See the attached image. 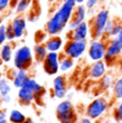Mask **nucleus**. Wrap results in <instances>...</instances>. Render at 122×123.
Here are the masks:
<instances>
[{
  "label": "nucleus",
  "mask_w": 122,
  "mask_h": 123,
  "mask_svg": "<svg viewBox=\"0 0 122 123\" xmlns=\"http://www.w3.org/2000/svg\"><path fill=\"white\" fill-rule=\"evenodd\" d=\"M76 6L74 0H63L57 11L51 15L45 25V32L48 35H59L69 26Z\"/></svg>",
  "instance_id": "nucleus-1"
},
{
  "label": "nucleus",
  "mask_w": 122,
  "mask_h": 123,
  "mask_svg": "<svg viewBox=\"0 0 122 123\" xmlns=\"http://www.w3.org/2000/svg\"><path fill=\"white\" fill-rule=\"evenodd\" d=\"M110 108V100L107 96H98L92 100L86 107V116L98 121L105 117Z\"/></svg>",
  "instance_id": "nucleus-2"
},
{
  "label": "nucleus",
  "mask_w": 122,
  "mask_h": 123,
  "mask_svg": "<svg viewBox=\"0 0 122 123\" xmlns=\"http://www.w3.org/2000/svg\"><path fill=\"white\" fill-rule=\"evenodd\" d=\"M110 19V13L107 9H101L94 14L90 22L91 37L92 39H102L104 37V30L107 23Z\"/></svg>",
  "instance_id": "nucleus-3"
},
{
  "label": "nucleus",
  "mask_w": 122,
  "mask_h": 123,
  "mask_svg": "<svg viewBox=\"0 0 122 123\" xmlns=\"http://www.w3.org/2000/svg\"><path fill=\"white\" fill-rule=\"evenodd\" d=\"M34 61L33 50L27 45H22L16 48L13 57V64L18 70H28Z\"/></svg>",
  "instance_id": "nucleus-4"
},
{
  "label": "nucleus",
  "mask_w": 122,
  "mask_h": 123,
  "mask_svg": "<svg viewBox=\"0 0 122 123\" xmlns=\"http://www.w3.org/2000/svg\"><path fill=\"white\" fill-rule=\"evenodd\" d=\"M56 117L60 123H76L77 113L70 100L62 101L56 107Z\"/></svg>",
  "instance_id": "nucleus-5"
},
{
  "label": "nucleus",
  "mask_w": 122,
  "mask_h": 123,
  "mask_svg": "<svg viewBox=\"0 0 122 123\" xmlns=\"http://www.w3.org/2000/svg\"><path fill=\"white\" fill-rule=\"evenodd\" d=\"M88 45L89 43L87 42V40L69 39V41L64 44V47H63V55L70 57L74 60L79 59L88 50Z\"/></svg>",
  "instance_id": "nucleus-6"
},
{
  "label": "nucleus",
  "mask_w": 122,
  "mask_h": 123,
  "mask_svg": "<svg viewBox=\"0 0 122 123\" xmlns=\"http://www.w3.org/2000/svg\"><path fill=\"white\" fill-rule=\"evenodd\" d=\"M122 57V42L117 37H111L107 41V50L104 61L108 68L118 65L119 59Z\"/></svg>",
  "instance_id": "nucleus-7"
},
{
  "label": "nucleus",
  "mask_w": 122,
  "mask_h": 123,
  "mask_svg": "<svg viewBox=\"0 0 122 123\" xmlns=\"http://www.w3.org/2000/svg\"><path fill=\"white\" fill-rule=\"evenodd\" d=\"M107 50V41L105 39H92L88 45L87 55L90 61L104 60Z\"/></svg>",
  "instance_id": "nucleus-8"
},
{
  "label": "nucleus",
  "mask_w": 122,
  "mask_h": 123,
  "mask_svg": "<svg viewBox=\"0 0 122 123\" xmlns=\"http://www.w3.org/2000/svg\"><path fill=\"white\" fill-rule=\"evenodd\" d=\"M60 55L59 53H50L49 51L46 58L44 59L43 70L47 75H57L60 71Z\"/></svg>",
  "instance_id": "nucleus-9"
},
{
  "label": "nucleus",
  "mask_w": 122,
  "mask_h": 123,
  "mask_svg": "<svg viewBox=\"0 0 122 123\" xmlns=\"http://www.w3.org/2000/svg\"><path fill=\"white\" fill-rule=\"evenodd\" d=\"M107 68H108V65L106 64L104 60L92 62L88 68L89 78L94 80V81H98L104 75L107 74Z\"/></svg>",
  "instance_id": "nucleus-10"
},
{
  "label": "nucleus",
  "mask_w": 122,
  "mask_h": 123,
  "mask_svg": "<svg viewBox=\"0 0 122 123\" xmlns=\"http://www.w3.org/2000/svg\"><path fill=\"white\" fill-rule=\"evenodd\" d=\"M53 94L56 98H64L67 94V81L64 75H57L53 81Z\"/></svg>",
  "instance_id": "nucleus-11"
},
{
  "label": "nucleus",
  "mask_w": 122,
  "mask_h": 123,
  "mask_svg": "<svg viewBox=\"0 0 122 123\" xmlns=\"http://www.w3.org/2000/svg\"><path fill=\"white\" fill-rule=\"evenodd\" d=\"M88 10L89 9L86 6V4H77L74 9L73 15H72L71 22L69 24L70 29H74L81 23L86 22L87 16H88Z\"/></svg>",
  "instance_id": "nucleus-12"
},
{
  "label": "nucleus",
  "mask_w": 122,
  "mask_h": 123,
  "mask_svg": "<svg viewBox=\"0 0 122 123\" xmlns=\"http://www.w3.org/2000/svg\"><path fill=\"white\" fill-rule=\"evenodd\" d=\"M89 35H91V28L90 23L84 22L74 29H70V32L67 34L69 39L73 40H87Z\"/></svg>",
  "instance_id": "nucleus-13"
},
{
  "label": "nucleus",
  "mask_w": 122,
  "mask_h": 123,
  "mask_svg": "<svg viewBox=\"0 0 122 123\" xmlns=\"http://www.w3.org/2000/svg\"><path fill=\"white\" fill-rule=\"evenodd\" d=\"M24 86L28 87L29 89H31L32 91L34 92V95H36V100L34 102L37 104V105H43V100H44V95H45V89L42 85H40L39 82L37 81L34 78L29 76V78L27 79V81L25 82Z\"/></svg>",
  "instance_id": "nucleus-14"
},
{
  "label": "nucleus",
  "mask_w": 122,
  "mask_h": 123,
  "mask_svg": "<svg viewBox=\"0 0 122 123\" xmlns=\"http://www.w3.org/2000/svg\"><path fill=\"white\" fill-rule=\"evenodd\" d=\"M10 24L14 30L15 37L16 39H22L25 35L26 29H27V19H26V17L23 16L22 14H17V16H15Z\"/></svg>",
  "instance_id": "nucleus-15"
},
{
  "label": "nucleus",
  "mask_w": 122,
  "mask_h": 123,
  "mask_svg": "<svg viewBox=\"0 0 122 123\" xmlns=\"http://www.w3.org/2000/svg\"><path fill=\"white\" fill-rule=\"evenodd\" d=\"M44 44L50 53H60V50L64 47V42L60 35H49Z\"/></svg>",
  "instance_id": "nucleus-16"
},
{
  "label": "nucleus",
  "mask_w": 122,
  "mask_h": 123,
  "mask_svg": "<svg viewBox=\"0 0 122 123\" xmlns=\"http://www.w3.org/2000/svg\"><path fill=\"white\" fill-rule=\"evenodd\" d=\"M11 72H12L11 79H12L13 86L17 89L22 88L25 85V82L27 81V79L29 78L28 70H18V68H14V70H12Z\"/></svg>",
  "instance_id": "nucleus-17"
},
{
  "label": "nucleus",
  "mask_w": 122,
  "mask_h": 123,
  "mask_svg": "<svg viewBox=\"0 0 122 123\" xmlns=\"http://www.w3.org/2000/svg\"><path fill=\"white\" fill-rule=\"evenodd\" d=\"M17 98L18 101H19V104H22L24 106H28L30 104L34 103V100H36L34 92L26 86H23L22 88L18 89Z\"/></svg>",
  "instance_id": "nucleus-18"
},
{
  "label": "nucleus",
  "mask_w": 122,
  "mask_h": 123,
  "mask_svg": "<svg viewBox=\"0 0 122 123\" xmlns=\"http://www.w3.org/2000/svg\"><path fill=\"white\" fill-rule=\"evenodd\" d=\"M14 48L10 42H6L0 47V61L3 63H9L13 60Z\"/></svg>",
  "instance_id": "nucleus-19"
},
{
  "label": "nucleus",
  "mask_w": 122,
  "mask_h": 123,
  "mask_svg": "<svg viewBox=\"0 0 122 123\" xmlns=\"http://www.w3.org/2000/svg\"><path fill=\"white\" fill-rule=\"evenodd\" d=\"M114 82H115V77L111 74L107 73L106 75H104L102 78L98 80V88H100L101 91L107 92L109 90H111L112 86H114Z\"/></svg>",
  "instance_id": "nucleus-20"
},
{
  "label": "nucleus",
  "mask_w": 122,
  "mask_h": 123,
  "mask_svg": "<svg viewBox=\"0 0 122 123\" xmlns=\"http://www.w3.org/2000/svg\"><path fill=\"white\" fill-rule=\"evenodd\" d=\"M49 51L46 48L45 44L42 43H37V45H34L33 47V55H34V60L37 62H43L44 59L46 58V56L48 55Z\"/></svg>",
  "instance_id": "nucleus-21"
},
{
  "label": "nucleus",
  "mask_w": 122,
  "mask_h": 123,
  "mask_svg": "<svg viewBox=\"0 0 122 123\" xmlns=\"http://www.w3.org/2000/svg\"><path fill=\"white\" fill-rule=\"evenodd\" d=\"M111 96L115 101L122 100V76L115 79L114 86L111 88Z\"/></svg>",
  "instance_id": "nucleus-22"
},
{
  "label": "nucleus",
  "mask_w": 122,
  "mask_h": 123,
  "mask_svg": "<svg viewBox=\"0 0 122 123\" xmlns=\"http://www.w3.org/2000/svg\"><path fill=\"white\" fill-rule=\"evenodd\" d=\"M74 67V59L63 55L60 57V71L62 73H67L70 70H72Z\"/></svg>",
  "instance_id": "nucleus-23"
},
{
  "label": "nucleus",
  "mask_w": 122,
  "mask_h": 123,
  "mask_svg": "<svg viewBox=\"0 0 122 123\" xmlns=\"http://www.w3.org/2000/svg\"><path fill=\"white\" fill-rule=\"evenodd\" d=\"M31 0H15L13 8L16 14H24L29 9Z\"/></svg>",
  "instance_id": "nucleus-24"
},
{
  "label": "nucleus",
  "mask_w": 122,
  "mask_h": 123,
  "mask_svg": "<svg viewBox=\"0 0 122 123\" xmlns=\"http://www.w3.org/2000/svg\"><path fill=\"white\" fill-rule=\"evenodd\" d=\"M26 119H27L26 116L17 109L12 110L9 115V122L10 123H24Z\"/></svg>",
  "instance_id": "nucleus-25"
},
{
  "label": "nucleus",
  "mask_w": 122,
  "mask_h": 123,
  "mask_svg": "<svg viewBox=\"0 0 122 123\" xmlns=\"http://www.w3.org/2000/svg\"><path fill=\"white\" fill-rule=\"evenodd\" d=\"M11 85L6 77L0 75V96L9 95L11 92Z\"/></svg>",
  "instance_id": "nucleus-26"
},
{
  "label": "nucleus",
  "mask_w": 122,
  "mask_h": 123,
  "mask_svg": "<svg viewBox=\"0 0 122 123\" xmlns=\"http://www.w3.org/2000/svg\"><path fill=\"white\" fill-rule=\"evenodd\" d=\"M111 117L115 121L122 122V100L117 101V104L114 106V108H112Z\"/></svg>",
  "instance_id": "nucleus-27"
},
{
  "label": "nucleus",
  "mask_w": 122,
  "mask_h": 123,
  "mask_svg": "<svg viewBox=\"0 0 122 123\" xmlns=\"http://www.w3.org/2000/svg\"><path fill=\"white\" fill-rule=\"evenodd\" d=\"M114 25H115V19H110L107 23L106 27H105L104 30V37L103 39H105L106 41H108L109 39H111V35H112V29H114Z\"/></svg>",
  "instance_id": "nucleus-28"
},
{
  "label": "nucleus",
  "mask_w": 122,
  "mask_h": 123,
  "mask_svg": "<svg viewBox=\"0 0 122 123\" xmlns=\"http://www.w3.org/2000/svg\"><path fill=\"white\" fill-rule=\"evenodd\" d=\"M6 25L0 24V46H2L4 43H6Z\"/></svg>",
  "instance_id": "nucleus-29"
},
{
  "label": "nucleus",
  "mask_w": 122,
  "mask_h": 123,
  "mask_svg": "<svg viewBox=\"0 0 122 123\" xmlns=\"http://www.w3.org/2000/svg\"><path fill=\"white\" fill-rule=\"evenodd\" d=\"M15 39V33H14L12 26H11V24H8L6 25V40H8V42H12Z\"/></svg>",
  "instance_id": "nucleus-30"
},
{
  "label": "nucleus",
  "mask_w": 122,
  "mask_h": 123,
  "mask_svg": "<svg viewBox=\"0 0 122 123\" xmlns=\"http://www.w3.org/2000/svg\"><path fill=\"white\" fill-rule=\"evenodd\" d=\"M12 6V0H0V13H3Z\"/></svg>",
  "instance_id": "nucleus-31"
},
{
  "label": "nucleus",
  "mask_w": 122,
  "mask_h": 123,
  "mask_svg": "<svg viewBox=\"0 0 122 123\" xmlns=\"http://www.w3.org/2000/svg\"><path fill=\"white\" fill-rule=\"evenodd\" d=\"M121 26H122V22H120V20H115V25H114V29H112L111 37H116L117 35L119 34L120 29H121Z\"/></svg>",
  "instance_id": "nucleus-32"
},
{
  "label": "nucleus",
  "mask_w": 122,
  "mask_h": 123,
  "mask_svg": "<svg viewBox=\"0 0 122 123\" xmlns=\"http://www.w3.org/2000/svg\"><path fill=\"white\" fill-rule=\"evenodd\" d=\"M98 2H100V0H87L85 4H86V6L89 9V10H93L94 8H97Z\"/></svg>",
  "instance_id": "nucleus-33"
},
{
  "label": "nucleus",
  "mask_w": 122,
  "mask_h": 123,
  "mask_svg": "<svg viewBox=\"0 0 122 123\" xmlns=\"http://www.w3.org/2000/svg\"><path fill=\"white\" fill-rule=\"evenodd\" d=\"M76 123H95V121L86 116V117H83V118H80V119H78Z\"/></svg>",
  "instance_id": "nucleus-34"
},
{
  "label": "nucleus",
  "mask_w": 122,
  "mask_h": 123,
  "mask_svg": "<svg viewBox=\"0 0 122 123\" xmlns=\"http://www.w3.org/2000/svg\"><path fill=\"white\" fill-rule=\"evenodd\" d=\"M0 101H1V103H10L11 101V96L10 94L9 95H3V96H0Z\"/></svg>",
  "instance_id": "nucleus-35"
},
{
  "label": "nucleus",
  "mask_w": 122,
  "mask_h": 123,
  "mask_svg": "<svg viewBox=\"0 0 122 123\" xmlns=\"http://www.w3.org/2000/svg\"><path fill=\"white\" fill-rule=\"evenodd\" d=\"M95 123H114V122H112V120L109 119V118H102V119L95 121Z\"/></svg>",
  "instance_id": "nucleus-36"
},
{
  "label": "nucleus",
  "mask_w": 122,
  "mask_h": 123,
  "mask_svg": "<svg viewBox=\"0 0 122 123\" xmlns=\"http://www.w3.org/2000/svg\"><path fill=\"white\" fill-rule=\"evenodd\" d=\"M6 110L1 109L0 110V121H2V120H6Z\"/></svg>",
  "instance_id": "nucleus-37"
},
{
  "label": "nucleus",
  "mask_w": 122,
  "mask_h": 123,
  "mask_svg": "<svg viewBox=\"0 0 122 123\" xmlns=\"http://www.w3.org/2000/svg\"><path fill=\"white\" fill-rule=\"evenodd\" d=\"M117 39H118L119 40V41H120V42H122V26H121V29H120V32H119V34L118 35H117Z\"/></svg>",
  "instance_id": "nucleus-38"
},
{
  "label": "nucleus",
  "mask_w": 122,
  "mask_h": 123,
  "mask_svg": "<svg viewBox=\"0 0 122 123\" xmlns=\"http://www.w3.org/2000/svg\"><path fill=\"white\" fill-rule=\"evenodd\" d=\"M74 1H75V3H76V6H77V4H85L87 0H74Z\"/></svg>",
  "instance_id": "nucleus-39"
},
{
  "label": "nucleus",
  "mask_w": 122,
  "mask_h": 123,
  "mask_svg": "<svg viewBox=\"0 0 122 123\" xmlns=\"http://www.w3.org/2000/svg\"><path fill=\"white\" fill-rule=\"evenodd\" d=\"M118 67H119V68L122 71V57L120 59H119V62H118Z\"/></svg>",
  "instance_id": "nucleus-40"
},
{
  "label": "nucleus",
  "mask_w": 122,
  "mask_h": 123,
  "mask_svg": "<svg viewBox=\"0 0 122 123\" xmlns=\"http://www.w3.org/2000/svg\"><path fill=\"white\" fill-rule=\"evenodd\" d=\"M24 123H36V122H34L32 119H29V118H27V119L25 120V122H24Z\"/></svg>",
  "instance_id": "nucleus-41"
},
{
  "label": "nucleus",
  "mask_w": 122,
  "mask_h": 123,
  "mask_svg": "<svg viewBox=\"0 0 122 123\" xmlns=\"http://www.w3.org/2000/svg\"><path fill=\"white\" fill-rule=\"evenodd\" d=\"M0 123H10V122L6 121V120H2V121H0Z\"/></svg>",
  "instance_id": "nucleus-42"
},
{
  "label": "nucleus",
  "mask_w": 122,
  "mask_h": 123,
  "mask_svg": "<svg viewBox=\"0 0 122 123\" xmlns=\"http://www.w3.org/2000/svg\"><path fill=\"white\" fill-rule=\"evenodd\" d=\"M115 123H122L121 121H115Z\"/></svg>",
  "instance_id": "nucleus-43"
},
{
  "label": "nucleus",
  "mask_w": 122,
  "mask_h": 123,
  "mask_svg": "<svg viewBox=\"0 0 122 123\" xmlns=\"http://www.w3.org/2000/svg\"><path fill=\"white\" fill-rule=\"evenodd\" d=\"M0 110H1V107H0Z\"/></svg>",
  "instance_id": "nucleus-44"
},
{
  "label": "nucleus",
  "mask_w": 122,
  "mask_h": 123,
  "mask_svg": "<svg viewBox=\"0 0 122 123\" xmlns=\"http://www.w3.org/2000/svg\"><path fill=\"white\" fill-rule=\"evenodd\" d=\"M0 24H1V23H0Z\"/></svg>",
  "instance_id": "nucleus-45"
}]
</instances>
